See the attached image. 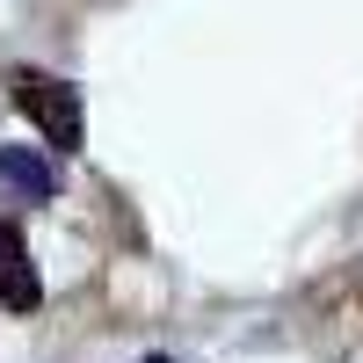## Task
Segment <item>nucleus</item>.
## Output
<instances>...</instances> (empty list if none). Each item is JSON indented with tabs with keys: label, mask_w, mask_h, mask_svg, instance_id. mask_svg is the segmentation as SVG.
Returning <instances> with one entry per match:
<instances>
[{
	"label": "nucleus",
	"mask_w": 363,
	"mask_h": 363,
	"mask_svg": "<svg viewBox=\"0 0 363 363\" xmlns=\"http://www.w3.org/2000/svg\"><path fill=\"white\" fill-rule=\"evenodd\" d=\"M8 95H15V109L58 145V153H80V145H87V109H80L73 80H58L44 66H8Z\"/></svg>",
	"instance_id": "nucleus-1"
},
{
	"label": "nucleus",
	"mask_w": 363,
	"mask_h": 363,
	"mask_svg": "<svg viewBox=\"0 0 363 363\" xmlns=\"http://www.w3.org/2000/svg\"><path fill=\"white\" fill-rule=\"evenodd\" d=\"M0 306L8 313H37L44 306V277L29 262V240H22L15 218H0Z\"/></svg>",
	"instance_id": "nucleus-2"
},
{
	"label": "nucleus",
	"mask_w": 363,
	"mask_h": 363,
	"mask_svg": "<svg viewBox=\"0 0 363 363\" xmlns=\"http://www.w3.org/2000/svg\"><path fill=\"white\" fill-rule=\"evenodd\" d=\"M0 189H8L15 203H51L58 174L44 153H29V145H0Z\"/></svg>",
	"instance_id": "nucleus-3"
},
{
	"label": "nucleus",
	"mask_w": 363,
	"mask_h": 363,
	"mask_svg": "<svg viewBox=\"0 0 363 363\" xmlns=\"http://www.w3.org/2000/svg\"><path fill=\"white\" fill-rule=\"evenodd\" d=\"M145 363H174V356H145Z\"/></svg>",
	"instance_id": "nucleus-4"
}]
</instances>
